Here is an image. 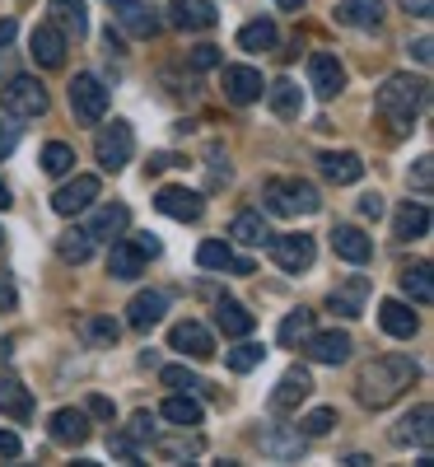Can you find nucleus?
<instances>
[{
  "mask_svg": "<svg viewBox=\"0 0 434 467\" xmlns=\"http://www.w3.org/2000/svg\"><path fill=\"white\" fill-rule=\"evenodd\" d=\"M52 440L57 444H85L89 440V411H80V407L52 411Z\"/></svg>",
  "mask_w": 434,
  "mask_h": 467,
  "instance_id": "nucleus-26",
  "label": "nucleus"
},
{
  "mask_svg": "<svg viewBox=\"0 0 434 467\" xmlns=\"http://www.w3.org/2000/svg\"><path fill=\"white\" fill-rule=\"evenodd\" d=\"M411 57H416L420 66H429V61H434V43H429V37H416V43H411Z\"/></svg>",
  "mask_w": 434,
  "mask_h": 467,
  "instance_id": "nucleus-54",
  "label": "nucleus"
},
{
  "mask_svg": "<svg viewBox=\"0 0 434 467\" xmlns=\"http://www.w3.org/2000/svg\"><path fill=\"white\" fill-rule=\"evenodd\" d=\"M425 234H429V206L425 202H407L398 211V220H392V239L411 244V239H425Z\"/></svg>",
  "mask_w": 434,
  "mask_h": 467,
  "instance_id": "nucleus-29",
  "label": "nucleus"
},
{
  "mask_svg": "<svg viewBox=\"0 0 434 467\" xmlns=\"http://www.w3.org/2000/svg\"><path fill=\"white\" fill-rule=\"evenodd\" d=\"M19 449H24V444H19L15 431H0V458H19Z\"/></svg>",
  "mask_w": 434,
  "mask_h": 467,
  "instance_id": "nucleus-53",
  "label": "nucleus"
},
{
  "mask_svg": "<svg viewBox=\"0 0 434 467\" xmlns=\"http://www.w3.org/2000/svg\"><path fill=\"white\" fill-rule=\"evenodd\" d=\"M15 145H19V117H0V160L15 154Z\"/></svg>",
  "mask_w": 434,
  "mask_h": 467,
  "instance_id": "nucleus-48",
  "label": "nucleus"
},
{
  "mask_svg": "<svg viewBox=\"0 0 434 467\" xmlns=\"http://www.w3.org/2000/svg\"><path fill=\"white\" fill-rule=\"evenodd\" d=\"M378 327H383L388 337H398V341H411L416 327H420V318L411 314V304H402V299H383V304H378Z\"/></svg>",
  "mask_w": 434,
  "mask_h": 467,
  "instance_id": "nucleus-21",
  "label": "nucleus"
},
{
  "mask_svg": "<svg viewBox=\"0 0 434 467\" xmlns=\"http://www.w3.org/2000/svg\"><path fill=\"white\" fill-rule=\"evenodd\" d=\"M429 164H434L429 154H420V160H416V187H420V192H429V178H434V173H429Z\"/></svg>",
  "mask_w": 434,
  "mask_h": 467,
  "instance_id": "nucleus-55",
  "label": "nucleus"
},
{
  "mask_svg": "<svg viewBox=\"0 0 434 467\" xmlns=\"http://www.w3.org/2000/svg\"><path fill=\"white\" fill-rule=\"evenodd\" d=\"M164 314H169V295H164V290H140V295L127 304V327L150 332V327L160 323Z\"/></svg>",
  "mask_w": 434,
  "mask_h": 467,
  "instance_id": "nucleus-18",
  "label": "nucleus"
},
{
  "mask_svg": "<svg viewBox=\"0 0 434 467\" xmlns=\"http://www.w3.org/2000/svg\"><path fill=\"white\" fill-rule=\"evenodd\" d=\"M425 94H429V85L416 80V75H388V80H383L374 108H378V117L388 122L392 136H407V131H411L416 112L425 108Z\"/></svg>",
  "mask_w": 434,
  "mask_h": 467,
  "instance_id": "nucleus-2",
  "label": "nucleus"
},
{
  "mask_svg": "<svg viewBox=\"0 0 434 467\" xmlns=\"http://www.w3.org/2000/svg\"><path fill=\"white\" fill-rule=\"evenodd\" d=\"M131 154H136L131 122H122V117H112L108 127H98V136H94V160H98V169H103V173L127 169V164H131Z\"/></svg>",
  "mask_w": 434,
  "mask_h": 467,
  "instance_id": "nucleus-4",
  "label": "nucleus"
},
{
  "mask_svg": "<svg viewBox=\"0 0 434 467\" xmlns=\"http://www.w3.org/2000/svg\"><path fill=\"white\" fill-rule=\"evenodd\" d=\"M275 37H281V33H275L271 19H253V24L239 28V47H243V52H271Z\"/></svg>",
  "mask_w": 434,
  "mask_h": 467,
  "instance_id": "nucleus-34",
  "label": "nucleus"
},
{
  "mask_svg": "<svg viewBox=\"0 0 434 467\" xmlns=\"http://www.w3.org/2000/svg\"><path fill=\"white\" fill-rule=\"evenodd\" d=\"M127 435H131L136 444H150V440H154V411H136L131 425H127Z\"/></svg>",
  "mask_w": 434,
  "mask_h": 467,
  "instance_id": "nucleus-46",
  "label": "nucleus"
},
{
  "mask_svg": "<svg viewBox=\"0 0 434 467\" xmlns=\"http://www.w3.org/2000/svg\"><path fill=\"white\" fill-rule=\"evenodd\" d=\"M304 356L313 360V365H346L350 360V350H355V341H350V332H308L304 337Z\"/></svg>",
  "mask_w": 434,
  "mask_h": 467,
  "instance_id": "nucleus-9",
  "label": "nucleus"
},
{
  "mask_svg": "<svg viewBox=\"0 0 434 467\" xmlns=\"http://www.w3.org/2000/svg\"><path fill=\"white\" fill-rule=\"evenodd\" d=\"M80 337H85L89 346H112L117 337H122V327H117L108 314H85V318H80Z\"/></svg>",
  "mask_w": 434,
  "mask_h": 467,
  "instance_id": "nucleus-38",
  "label": "nucleus"
},
{
  "mask_svg": "<svg viewBox=\"0 0 434 467\" xmlns=\"http://www.w3.org/2000/svg\"><path fill=\"white\" fill-rule=\"evenodd\" d=\"M187 61H191V70H215V66H220V47L202 43V47H191V52H187Z\"/></svg>",
  "mask_w": 434,
  "mask_h": 467,
  "instance_id": "nucleus-47",
  "label": "nucleus"
},
{
  "mask_svg": "<svg viewBox=\"0 0 434 467\" xmlns=\"http://www.w3.org/2000/svg\"><path fill=\"white\" fill-rule=\"evenodd\" d=\"M70 112H75V122H85V127H98L103 122L108 89H103L98 75H75V80H70Z\"/></svg>",
  "mask_w": 434,
  "mask_h": 467,
  "instance_id": "nucleus-6",
  "label": "nucleus"
},
{
  "mask_svg": "<svg viewBox=\"0 0 434 467\" xmlns=\"http://www.w3.org/2000/svg\"><path fill=\"white\" fill-rule=\"evenodd\" d=\"M15 308H19V290L10 276H0V314H15Z\"/></svg>",
  "mask_w": 434,
  "mask_h": 467,
  "instance_id": "nucleus-50",
  "label": "nucleus"
},
{
  "mask_svg": "<svg viewBox=\"0 0 434 467\" xmlns=\"http://www.w3.org/2000/svg\"><path fill=\"white\" fill-rule=\"evenodd\" d=\"M220 85H224V99L229 103H257L262 99V70H253V66H224L220 70Z\"/></svg>",
  "mask_w": 434,
  "mask_h": 467,
  "instance_id": "nucleus-15",
  "label": "nucleus"
},
{
  "mask_svg": "<svg viewBox=\"0 0 434 467\" xmlns=\"http://www.w3.org/2000/svg\"><path fill=\"white\" fill-rule=\"evenodd\" d=\"M169 346H173V350H182V356H191V360H211V356H215V337L206 332V323H196V318L173 323Z\"/></svg>",
  "mask_w": 434,
  "mask_h": 467,
  "instance_id": "nucleus-12",
  "label": "nucleus"
},
{
  "mask_svg": "<svg viewBox=\"0 0 434 467\" xmlns=\"http://www.w3.org/2000/svg\"><path fill=\"white\" fill-rule=\"evenodd\" d=\"M215 19L220 15L211 0H173V10H169V24L182 33H206V28H215Z\"/></svg>",
  "mask_w": 434,
  "mask_h": 467,
  "instance_id": "nucleus-19",
  "label": "nucleus"
},
{
  "mask_svg": "<svg viewBox=\"0 0 434 467\" xmlns=\"http://www.w3.org/2000/svg\"><path fill=\"white\" fill-rule=\"evenodd\" d=\"M229 239L233 244H243V248H262V244H271V229H266V220H262V211H239L229 220Z\"/></svg>",
  "mask_w": 434,
  "mask_h": 467,
  "instance_id": "nucleus-28",
  "label": "nucleus"
},
{
  "mask_svg": "<svg viewBox=\"0 0 434 467\" xmlns=\"http://www.w3.org/2000/svg\"><path fill=\"white\" fill-rule=\"evenodd\" d=\"M145 271V257L131 239H112V253H108V276L112 281H136Z\"/></svg>",
  "mask_w": 434,
  "mask_h": 467,
  "instance_id": "nucleus-25",
  "label": "nucleus"
},
{
  "mask_svg": "<svg viewBox=\"0 0 434 467\" xmlns=\"http://www.w3.org/2000/svg\"><path fill=\"white\" fill-rule=\"evenodd\" d=\"M28 52H33V61L43 66V70L66 66V33H61L57 24H37V28L28 33Z\"/></svg>",
  "mask_w": 434,
  "mask_h": 467,
  "instance_id": "nucleus-13",
  "label": "nucleus"
},
{
  "mask_svg": "<svg viewBox=\"0 0 434 467\" xmlns=\"http://www.w3.org/2000/svg\"><path fill=\"white\" fill-rule=\"evenodd\" d=\"M271 257L281 271L299 276V271H308L313 257H318V244H313V234H281V239H271Z\"/></svg>",
  "mask_w": 434,
  "mask_h": 467,
  "instance_id": "nucleus-8",
  "label": "nucleus"
},
{
  "mask_svg": "<svg viewBox=\"0 0 434 467\" xmlns=\"http://www.w3.org/2000/svg\"><path fill=\"white\" fill-rule=\"evenodd\" d=\"M308 85H313L318 99H336L346 89V66L332 52H313L308 57Z\"/></svg>",
  "mask_w": 434,
  "mask_h": 467,
  "instance_id": "nucleus-11",
  "label": "nucleus"
},
{
  "mask_svg": "<svg viewBox=\"0 0 434 467\" xmlns=\"http://www.w3.org/2000/svg\"><path fill=\"white\" fill-rule=\"evenodd\" d=\"M127 224H131V211L122 206V202H108V206H98L94 215H89V224H85V234H89V239L98 244H112V239H122V234H127Z\"/></svg>",
  "mask_w": 434,
  "mask_h": 467,
  "instance_id": "nucleus-17",
  "label": "nucleus"
},
{
  "mask_svg": "<svg viewBox=\"0 0 434 467\" xmlns=\"http://www.w3.org/2000/svg\"><path fill=\"white\" fill-rule=\"evenodd\" d=\"M196 262H202L206 271H229V262H233L229 239H206L202 248H196Z\"/></svg>",
  "mask_w": 434,
  "mask_h": 467,
  "instance_id": "nucleus-43",
  "label": "nucleus"
},
{
  "mask_svg": "<svg viewBox=\"0 0 434 467\" xmlns=\"http://www.w3.org/2000/svg\"><path fill=\"white\" fill-rule=\"evenodd\" d=\"M131 244L140 248V257H145V262H150V257H160V253H164V244H160V239H154V234H136V239H131Z\"/></svg>",
  "mask_w": 434,
  "mask_h": 467,
  "instance_id": "nucleus-51",
  "label": "nucleus"
},
{
  "mask_svg": "<svg viewBox=\"0 0 434 467\" xmlns=\"http://www.w3.org/2000/svg\"><path fill=\"white\" fill-rule=\"evenodd\" d=\"M108 5H112L117 24H122L127 33H136V37H154V33H160V19H154V10H145L140 0H108Z\"/></svg>",
  "mask_w": 434,
  "mask_h": 467,
  "instance_id": "nucleus-24",
  "label": "nucleus"
},
{
  "mask_svg": "<svg viewBox=\"0 0 434 467\" xmlns=\"http://www.w3.org/2000/svg\"><path fill=\"white\" fill-rule=\"evenodd\" d=\"M360 215H365V220H378V215H383V197H378V192L360 197Z\"/></svg>",
  "mask_w": 434,
  "mask_h": 467,
  "instance_id": "nucleus-52",
  "label": "nucleus"
},
{
  "mask_svg": "<svg viewBox=\"0 0 434 467\" xmlns=\"http://www.w3.org/2000/svg\"><path fill=\"white\" fill-rule=\"evenodd\" d=\"M262 94H266V103H271L275 117H299V112H304V94H299L294 80H275V85L262 89Z\"/></svg>",
  "mask_w": 434,
  "mask_h": 467,
  "instance_id": "nucleus-32",
  "label": "nucleus"
},
{
  "mask_svg": "<svg viewBox=\"0 0 434 467\" xmlns=\"http://www.w3.org/2000/svg\"><path fill=\"white\" fill-rule=\"evenodd\" d=\"M411 383H416V360H411V356H378V360H369V365L360 369V379H355V393H360L365 407L383 411V407L398 402Z\"/></svg>",
  "mask_w": 434,
  "mask_h": 467,
  "instance_id": "nucleus-1",
  "label": "nucleus"
},
{
  "mask_svg": "<svg viewBox=\"0 0 434 467\" xmlns=\"http://www.w3.org/2000/svg\"><path fill=\"white\" fill-rule=\"evenodd\" d=\"M160 379H164V388H178V393H211V383L187 365H169V369H160Z\"/></svg>",
  "mask_w": 434,
  "mask_h": 467,
  "instance_id": "nucleus-40",
  "label": "nucleus"
},
{
  "mask_svg": "<svg viewBox=\"0 0 434 467\" xmlns=\"http://www.w3.org/2000/svg\"><path fill=\"white\" fill-rule=\"evenodd\" d=\"M332 425H336V411H332V407H313V411L299 420V431H304L308 440H318V435L332 431Z\"/></svg>",
  "mask_w": 434,
  "mask_h": 467,
  "instance_id": "nucleus-45",
  "label": "nucleus"
},
{
  "mask_svg": "<svg viewBox=\"0 0 434 467\" xmlns=\"http://www.w3.org/2000/svg\"><path fill=\"white\" fill-rule=\"evenodd\" d=\"M383 0H341L336 5V19L341 24H350V28H365V33H374V28H383Z\"/></svg>",
  "mask_w": 434,
  "mask_h": 467,
  "instance_id": "nucleus-27",
  "label": "nucleus"
},
{
  "mask_svg": "<svg viewBox=\"0 0 434 467\" xmlns=\"http://www.w3.org/2000/svg\"><path fill=\"white\" fill-rule=\"evenodd\" d=\"M5 108L10 117H19V122H33V117H47L52 99L47 89L33 80V75H10V85H5Z\"/></svg>",
  "mask_w": 434,
  "mask_h": 467,
  "instance_id": "nucleus-5",
  "label": "nucleus"
},
{
  "mask_svg": "<svg viewBox=\"0 0 434 467\" xmlns=\"http://www.w3.org/2000/svg\"><path fill=\"white\" fill-rule=\"evenodd\" d=\"M429 420H434V411H429V402H420L411 416H402L398 420V431H392V444H416L420 453H429Z\"/></svg>",
  "mask_w": 434,
  "mask_h": 467,
  "instance_id": "nucleus-22",
  "label": "nucleus"
},
{
  "mask_svg": "<svg viewBox=\"0 0 434 467\" xmlns=\"http://www.w3.org/2000/svg\"><path fill=\"white\" fill-rule=\"evenodd\" d=\"M402 5H407L416 19H429V15H434V5H429V0H402Z\"/></svg>",
  "mask_w": 434,
  "mask_h": 467,
  "instance_id": "nucleus-57",
  "label": "nucleus"
},
{
  "mask_svg": "<svg viewBox=\"0 0 434 467\" xmlns=\"http://www.w3.org/2000/svg\"><path fill=\"white\" fill-rule=\"evenodd\" d=\"M275 5H281V10H299V5H304V0H275Z\"/></svg>",
  "mask_w": 434,
  "mask_h": 467,
  "instance_id": "nucleus-61",
  "label": "nucleus"
},
{
  "mask_svg": "<svg viewBox=\"0 0 434 467\" xmlns=\"http://www.w3.org/2000/svg\"><path fill=\"white\" fill-rule=\"evenodd\" d=\"M89 416H98V420H112V402L108 398H89V407H85Z\"/></svg>",
  "mask_w": 434,
  "mask_h": 467,
  "instance_id": "nucleus-56",
  "label": "nucleus"
},
{
  "mask_svg": "<svg viewBox=\"0 0 434 467\" xmlns=\"http://www.w3.org/2000/svg\"><path fill=\"white\" fill-rule=\"evenodd\" d=\"M57 253H61V262H75V266H80V262L94 257V239H89L85 229H66L61 239H57Z\"/></svg>",
  "mask_w": 434,
  "mask_h": 467,
  "instance_id": "nucleus-36",
  "label": "nucleus"
},
{
  "mask_svg": "<svg viewBox=\"0 0 434 467\" xmlns=\"http://www.w3.org/2000/svg\"><path fill=\"white\" fill-rule=\"evenodd\" d=\"M15 33H19V28H15V19H0V52H5V47L15 43Z\"/></svg>",
  "mask_w": 434,
  "mask_h": 467,
  "instance_id": "nucleus-58",
  "label": "nucleus"
},
{
  "mask_svg": "<svg viewBox=\"0 0 434 467\" xmlns=\"http://www.w3.org/2000/svg\"><path fill=\"white\" fill-rule=\"evenodd\" d=\"M0 244H5V229H0Z\"/></svg>",
  "mask_w": 434,
  "mask_h": 467,
  "instance_id": "nucleus-62",
  "label": "nucleus"
},
{
  "mask_svg": "<svg viewBox=\"0 0 434 467\" xmlns=\"http://www.w3.org/2000/svg\"><path fill=\"white\" fill-rule=\"evenodd\" d=\"M224 360H229V369H233V374H248V369H257V365L266 360V350H262L257 341H243V337H239V346H233Z\"/></svg>",
  "mask_w": 434,
  "mask_h": 467,
  "instance_id": "nucleus-41",
  "label": "nucleus"
},
{
  "mask_svg": "<svg viewBox=\"0 0 434 467\" xmlns=\"http://www.w3.org/2000/svg\"><path fill=\"white\" fill-rule=\"evenodd\" d=\"M47 10H52V24H57L61 33H75V37H85V33H89L85 0H47Z\"/></svg>",
  "mask_w": 434,
  "mask_h": 467,
  "instance_id": "nucleus-31",
  "label": "nucleus"
},
{
  "mask_svg": "<svg viewBox=\"0 0 434 467\" xmlns=\"http://www.w3.org/2000/svg\"><path fill=\"white\" fill-rule=\"evenodd\" d=\"M108 449H112L117 458H122V462H136V449H140V444H136L127 431H117V435H108Z\"/></svg>",
  "mask_w": 434,
  "mask_h": 467,
  "instance_id": "nucleus-49",
  "label": "nucleus"
},
{
  "mask_svg": "<svg viewBox=\"0 0 434 467\" xmlns=\"http://www.w3.org/2000/svg\"><path fill=\"white\" fill-rule=\"evenodd\" d=\"M262 202H266L271 215H313V211H323L318 187L304 182V178H275V182H266Z\"/></svg>",
  "mask_w": 434,
  "mask_h": 467,
  "instance_id": "nucleus-3",
  "label": "nucleus"
},
{
  "mask_svg": "<svg viewBox=\"0 0 434 467\" xmlns=\"http://www.w3.org/2000/svg\"><path fill=\"white\" fill-rule=\"evenodd\" d=\"M0 411L15 416V420H28L33 416V398L19 379H0Z\"/></svg>",
  "mask_w": 434,
  "mask_h": 467,
  "instance_id": "nucleus-33",
  "label": "nucleus"
},
{
  "mask_svg": "<svg viewBox=\"0 0 434 467\" xmlns=\"http://www.w3.org/2000/svg\"><path fill=\"white\" fill-rule=\"evenodd\" d=\"M215 327H220L224 337H248V332L257 327V318L248 314L239 299H220V304H215Z\"/></svg>",
  "mask_w": 434,
  "mask_h": 467,
  "instance_id": "nucleus-30",
  "label": "nucleus"
},
{
  "mask_svg": "<svg viewBox=\"0 0 434 467\" xmlns=\"http://www.w3.org/2000/svg\"><path fill=\"white\" fill-rule=\"evenodd\" d=\"M98 192H103V182L94 173H80V178H70V182H61L52 192V211L57 215H80V211H89L98 202Z\"/></svg>",
  "mask_w": 434,
  "mask_h": 467,
  "instance_id": "nucleus-7",
  "label": "nucleus"
},
{
  "mask_svg": "<svg viewBox=\"0 0 434 467\" xmlns=\"http://www.w3.org/2000/svg\"><path fill=\"white\" fill-rule=\"evenodd\" d=\"M154 206H160L169 220H182V224H196L206 215V197H202V192H191V187H160Z\"/></svg>",
  "mask_w": 434,
  "mask_h": 467,
  "instance_id": "nucleus-10",
  "label": "nucleus"
},
{
  "mask_svg": "<svg viewBox=\"0 0 434 467\" xmlns=\"http://www.w3.org/2000/svg\"><path fill=\"white\" fill-rule=\"evenodd\" d=\"M43 169H47L52 178H66V173L75 169V150H70L66 140H52V145H43Z\"/></svg>",
  "mask_w": 434,
  "mask_h": 467,
  "instance_id": "nucleus-44",
  "label": "nucleus"
},
{
  "mask_svg": "<svg viewBox=\"0 0 434 467\" xmlns=\"http://www.w3.org/2000/svg\"><path fill=\"white\" fill-rule=\"evenodd\" d=\"M206 444H202V435H187V425H182V435L178 440H160L154 444V453H160L164 462H182V458H196Z\"/></svg>",
  "mask_w": 434,
  "mask_h": 467,
  "instance_id": "nucleus-37",
  "label": "nucleus"
},
{
  "mask_svg": "<svg viewBox=\"0 0 434 467\" xmlns=\"http://www.w3.org/2000/svg\"><path fill=\"white\" fill-rule=\"evenodd\" d=\"M365 295H369V281L365 276H350V281H341L327 295V308H332V314H341V318H360L365 314Z\"/></svg>",
  "mask_w": 434,
  "mask_h": 467,
  "instance_id": "nucleus-23",
  "label": "nucleus"
},
{
  "mask_svg": "<svg viewBox=\"0 0 434 467\" xmlns=\"http://www.w3.org/2000/svg\"><path fill=\"white\" fill-rule=\"evenodd\" d=\"M318 164H323V178L336 182V187H350V182L365 178V160H360L355 150H327Z\"/></svg>",
  "mask_w": 434,
  "mask_h": 467,
  "instance_id": "nucleus-20",
  "label": "nucleus"
},
{
  "mask_svg": "<svg viewBox=\"0 0 434 467\" xmlns=\"http://www.w3.org/2000/svg\"><path fill=\"white\" fill-rule=\"evenodd\" d=\"M332 253L341 262H350V266H365L374 257V239H369L360 224H336L332 229Z\"/></svg>",
  "mask_w": 434,
  "mask_h": 467,
  "instance_id": "nucleus-16",
  "label": "nucleus"
},
{
  "mask_svg": "<svg viewBox=\"0 0 434 467\" xmlns=\"http://www.w3.org/2000/svg\"><path fill=\"white\" fill-rule=\"evenodd\" d=\"M308 393H313V374L304 365H294V369L281 374V383H275L271 411H299V402H308Z\"/></svg>",
  "mask_w": 434,
  "mask_h": 467,
  "instance_id": "nucleus-14",
  "label": "nucleus"
},
{
  "mask_svg": "<svg viewBox=\"0 0 434 467\" xmlns=\"http://www.w3.org/2000/svg\"><path fill=\"white\" fill-rule=\"evenodd\" d=\"M308 332H313V308H294L281 323V346H304Z\"/></svg>",
  "mask_w": 434,
  "mask_h": 467,
  "instance_id": "nucleus-42",
  "label": "nucleus"
},
{
  "mask_svg": "<svg viewBox=\"0 0 434 467\" xmlns=\"http://www.w3.org/2000/svg\"><path fill=\"white\" fill-rule=\"evenodd\" d=\"M160 416L173 420V425H202V402H196L191 393H173V398L160 407Z\"/></svg>",
  "mask_w": 434,
  "mask_h": 467,
  "instance_id": "nucleus-35",
  "label": "nucleus"
},
{
  "mask_svg": "<svg viewBox=\"0 0 434 467\" xmlns=\"http://www.w3.org/2000/svg\"><path fill=\"white\" fill-rule=\"evenodd\" d=\"M229 271H233V276H253V257H233Z\"/></svg>",
  "mask_w": 434,
  "mask_h": 467,
  "instance_id": "nucleus-59",
  "label": "nucleus"
},
{
  "mask_svg": "<svg viewBox=\"0 0 434 467\" xmlns=\"http://www.w3.org/2000/svg\"><path fill=\"white\" fill-rule=\"evenodd\" d=\"M402 290H407V299H416V304H429V299H434L429 262H416V266H407V271H402Z\"/></svg>",
  "mask_w": 434,
  "mask_h": 467,
  "instance_id": "nucleus-39",
  "label": "nucleus"
},
{
  "mask_svg": "<svg viewBox=\"0 0 434 467\" xmlns=\"http://www.w3.org/2000/svg\"><path fill=\"white\" fill-rule=\"evenodd\" d=\"M5 206H10V187H5V182H0V211H5Z\"/></svg>",
  "mask_w": 434,
  "mask_h": 467,
  "instance_id": "nucleus-60",
  "label": "nucleus"
}]
</instances>
